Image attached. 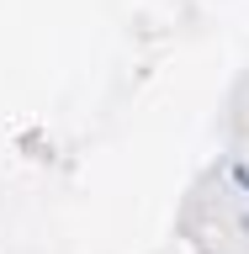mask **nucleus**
Segmentation results:
<instances>
[{"instance_id": "1", "label": "nucleus", "mask_w": 249, "mask_h": 254, "mask_svg": "<svg viewBox=\"0 0 249 254\" xmlns=\"http://www.w3.org/2000/svg\"><path fill=\"white\" fill-rule=\"evenodd\" d=\"M234 186H244V190H249V170H244V164L234 170Z\"/></svg>"}]
</instances>
